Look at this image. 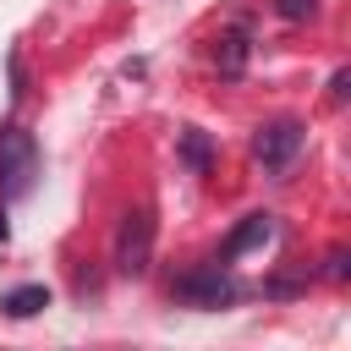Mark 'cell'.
Instances as JSON below:
<instances>
[{"label": "cell", "mask_w": 351, "mask_h": 351, "mask_svg": "<svg viewBox=\"0 0 351 351\" xmlns=\"http://www.w3.org/2000/svg\"><path fill=\"white\" fill-rule=\"evenodd\" d=\"M38 176V143L27 126H0V197H22Z\"/></svg>", "instance_id": "6da1fadb"}, {"label": "cell", "mask_w": 351, "mask_h": 351, "mask_svg": "<svg viewBox=\"0 0 351 351\" xmlns=\"http://www.w3.org/2000/svg\"><path fill=\"white\" fill-rule=\"evenodd\" d=\"M154 258V214L148 208H126L115 225V269L121 274H143Z\"/></svg>", "instance_id": "7a4b0ae2"}, {"label": "cell", "mask_w": 351, "mask_h": 351, "mask_svg": "<svg viewBox=\"0 0 351 351\" xmlns=\"http://www.w3.org/2000/svg\"><path fill=\"white\" fill-rule=\"evenodd\" d=\"M170 296L186 302V307H225V302H236V280H230L219 263H208V269L181 274V280L170 285Z\"/></svg>", "instance_id": "3957f363"}, {"label": "cell", "mask_w": 351, "mask_h": 351, "mask_svg": "<svg viewBox=\"0 0 351 351\" xmlns=\"http://www.w3.org/2000/svg\"><path fill=\"white\" fill-rule=\"evenodd\" d=\"M296 148H302V121H269L252 137V154H258L263 170H285L296 159Z\"/></svg>", "instance_id": "277c9868"}, {"label": "cell", "mask_w": 351, "mask_h": 351, "mask_svg": "<svg viewBox=\"0 0 351 351\" xmlns=\"http://www.w3.org/2000/svg\"><path fill=\"white\" fill-rule=\"evenodd\" d=\"M269 236H274V219H269V214H247V219L230 230V241H225V263L241 258V252H252V247H263Z\"/></svg>", "instance_id": "5b68a950"}, {"label": "cell", "mask_w": 351, "mask_h": 351, "mask_svg": "<svg viewBox=\"0 0 351 351\" xmlns=\"http://www.w3.org/2000/svg\"><path fill=\"white\" fill-rule=\"evenodd\" d=\"M214 66H219L225 77H241V71H247V33H219V44H214Z\"/></svg>", "instance_id": "8992f818"}, {"label": "cell", "mask_w": 351, "mask_h": 351, "mask_svg": "<svg viewBox=\"0 0 351 351\" xmlns=\"http://www.w3.org/2000/svg\"><path fill=\"white\" fill-rule=\"evenodd\" d=\"M0 307H5L11 318H33L38 307H49V291H44V285H16V291H11Z\"/></svg>", "instance_id": "52a82bcc"}, {"label": "cell", "mask_w": 351, "mask_h": 351, "mask_svg": "<svg viewBox=\"0 0 351 351\" xmlns=\"http://www.w3.org/2000/svg\"><path fill=\"white\" fill-rule=\"evenodd\" d=\"M181 159H186L192 170H203V165L214 159V148H208V137H203L197 126H186V132H181Z\"/></svg>", "instance_id": "ba28073f"}, {"label": "cell", "mask_w": 351, "mask_h": 351, "mask_svg": "<svg viewBox=\"0 0 351 351\" xmlns=\"http://www.w3.org/2000/svg\"><path fill=\"white\" fill-rule=\"evenodd\" d=\"M274 11L285 22H307V16H318V0H274Z\"/></svg>", "instance_id": "9c48e42d"}, {"label": "cell", "mask_w": 351, "mask_h": 351, "mask_svg": "<svg viewBox=\"0 0 351 351\" xmlns=\"http://www.w3.org/2000/svg\"><path fill=\"white\" fill-rule=\"evenodd\" d=\"M324 274H329V280H346V274H351V263H346V247H335V252H329Z\"/></svg>", "instance_id": "30bf717a"}, {"label": "cell", "mask_w": 351, "mask_h": 351, "mask_svg": "<svg viewBox=\"0 0 351 351\" xmlns=\"http://www.w3.org/2000/svg\"><path fill=\"white\" fill-rule=\"evenodd\" d=\"M346 82H351V71H346V66H340V71H335V77H329V99H346Z\"/></svg>", "instance_id": "8fae6325"}, {"label": "cell", "mask_w": 351, "mask_h": 351, "mask_svg": "<svg viewBox=\"0 0 351 351\" xmlns=\"http://www.w3.org/2000/svg\"><path fill=\"white\" fill-rule=\"evenodd\" d=\"M5 236H11V230H5V208H0V241H5Z\"/></svg>", "instance_id": "7c38bea8"}]
</instances>
